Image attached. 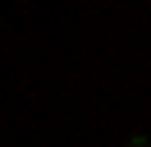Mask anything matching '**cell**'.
<instances>
[{
	"mask_svg": "<svg viewBox=\"0 0 151 147\" xmlns=\"http://www.w3.org/2000/svg\"><path fill=\"white\" fill-rule=\"evenodd\" d=\"M128 147H151V138H142V133H133V138H128Z\"/></svg>",
	"mask_w": 151,
	"mask_h": 147,
	"instance_id": "obj_1",
	"label": "cell"
}]
</instances>
